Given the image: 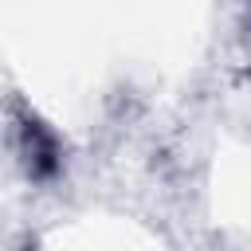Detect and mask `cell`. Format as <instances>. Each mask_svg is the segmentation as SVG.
<instances>
[{
  "mask_svg": "<svg viewBox=\"0 0 251 251\" xmlns=\"http://www.w3.org/2000/svg\"><path fill=\"white\" fill-rule=\"evenodd\" d=\"M20 137H24V153H27V173L31 176H55L59 173V141H55V133L35 114H20Z\"/></svg>",
  "mask_w": 251,
  "mask_h": 251,
  "instance_id": "cell-1",
  "label": "cell"
}]
</instances>
